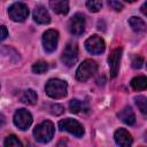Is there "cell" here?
I'll return each instance as SVG.
<instances>
[{"label": "cell", "mask_w": 147, "mask_h": 147, "mask_svg": "<svg viewBox=\"0 0 147 147\" xmlns=\"http://www.w3.org/2000/svg\"><path fill=\"white\" fill-rule=\"evenodd\" d=\"M45 91H46V94L49 98L61 99V98H64L67 95L68 84L64 80H61V79H57V78H52L46 83Z\"/></svg>", "instance_id": "obj_1"}, {"label": "cell", "mask_w": 147, "mask_h": 147, "mask_svg": "<svg viewBox=\"0 0 147 147\" xmlns=\"http://www.w3.org/2000/svg\"><path fill=\"white\" fill-rule=\"evenodd\" d=\"M54 125L51 121H44L42 123L38 124L33 130V137L38 142L46 144L52 140L54 136Z\"/></svg>", "instance_id": "obj_2"}, {"label": "cell", "mask_w": 147, "mask_h": 147, "mask_svg": "<svg viewBox=\"0 0 147 147\" xmlns=\"http://www.w3.org/2000/svg\"><path fill=\"white\" fill-rule=\"evenodd\" d=\"M98 70V64L93 60H85L76 71V78L79 82H86L88 78H91Z\"/></svg>", "instance_id": "obj_3"}, {"label": "cell", "mask_w": 147, "mask_h": 147, "mask_svg": "<svg viewBox=\"0 0 147 147\" xmlns=\"http://www.w3.org/2000/svg\"><path fill=\"white\" fill-rule=\"evenodd\" d=\"M8 15H9V18L14 22H23L29 16L28 6L23 2H15L9 7Z\"/></svg>", "instance_id": "obj_4"}, {"label": "cell", "mask_w": 147, "mask_h": 147, "mask_svg": "<svg viewBox=\"0 0 147 147\" xmlns=\"http://www.w3.org/2000/svg\"><path fill=\"white\" fill-rule=\"evenodd\" d=\"M59 127H60V130L67 131L77 138H80L84 134V127L80 125L79 122H77L76 119H72V118H65V119L60 121Z\"/></svg>", "instance_id": "obj_5"}, {"label": "cell", "mask_w": 147, "mask_h": 147, "mask_svg": "<svg viewBox=\"0 0 147 147\" xmlns=\"http://www.w3.org/2000/svg\"><path fill=\"white\" fill-rule=\"evenodd\" d=\"M77 59H78V48H77V45L74 44V42H69L63 52H62V55H61V61L63 62L64 65L67 67H72L76 62H77Z\"/></svg>", "instance_id": "obj_6"}, {"label": "cell", "mask_w": 147, "mask_h": 147, "mask_svg": "<svg viewBox=\"0 0 147 147\" xmlns=\"http://www.w3.org/2000/svg\"><path fill=\"white\" fill-rule=\"evenodd\" d=\"M85 48L88 53H91L93 55H99V54L105 52L106 44H105V41L101 37L94 34V36H91L85 41Z\"/></svg>", "instance_id": "obj_7"}, {"label": "cell", "mask_w": 147, "mask_h": 147, "mask_svg": "<svg viewBox=\"0 0 147 147\" xmlns=\"http://www.w3.org/2000/svg\"><path fill=\"white\" fill-rule=\"evenodd\" d=\"M59 41V32L56 30H47L42 34V46L46 53H53L56 49Z\"/></svg>", "instance_id": "obj_8"}, {"label": "cell", "mask_w": 147, "mask_h": 147, "mask_svg": "<svg viewBox=\"0 0 147 147\" xmlns=\"http://www.w3.org/2000/svg\"><path fill=\"white\" fill-rule=\"evenodd\" d=\"M68 29H69L70 33L74 34V36L83 34V32L85 30V17H84V15L80 14V13L75 14L68 23Z\"/></svg>", "instance_id": "obj_9"}, {"label": "cell", "mask_w": 147, "mask_h": 147, "mask_svg": "<svg viewBox=\"0 0 147 147\" xmlns=\"http://www.w3.org/2000/svg\"><path fill=\"white\" fill-rule=\"evenodd\" d=\"M32 123V116L26 109H18L14 114V124L22 131L26 130Z\"/></svg>", "instance_id": "obj_10"}, {"label": "cell", "mask_w": 147, "mask_h": 147, "mask_svg": "<svg viewBox=\"0 0 147 147\" xmlns=\"http://www.w3.org/2000/svg\"><path fill=\"white\" fill-rule=\"evenodd\" d=\"M121 57H122V48H116L114 49L110 55L108 56V64H109V71L110 76L115 78L118 74L119 70V63H121Z\"/></svg>", "instance_id": "obj_11"}, {"label": "cell", "mask_w": 147, "mask_h": 147, "mask_svg": "<svg viewBox=\"0 0 147 147\" xmlns=\"http://www.w3.org/2000/svg\"><path fill=\"white\" fill-rule=\"evenodd\" d=\"M114 139H115V141H116L117 145L123 146V147L131 146L132 142H133L132 136L125 129H118L115 132V134H114Z\"/></svg>", "instance_id": "obj_12"}, {"label": "cell", "mask_w": 147, "mask_h": 147, "mask_svg": "<svg viewBox=\"0 0 147 147\" xmlns=\"http://www.w3.org/2000/svg\"><path fill=\"white\" fill-rule=\"evenodd\" d=\"M33 20L39 24H48L51 22V16L44 6L38 5L33 9Z\"/></svg>", "instance_id": "obj_13"}, {"label": "cell", "mask_w": 147, "mask_h": 147, "mask_svg": "<svg viewBox=\"0 0 147 147\" xmlns=\"http://www.w3.org/2000/svg\"><path fill=\"white\" fill-rule=\"evenodd\" d=\"M49 6L55 14L65 15L69 11V1L68 0H49Z\"/></svg>", "instance_id": "obj_14"}, {"label": "cell", "mask_w": 147, "mask_h": 147, "mask_svg": "<svg viewBox=\"0 0 147 147\" xmlns=\"http://www.w3.org/2000/svg\"><path fill=\"white\" fill-rule=\"evenodd\" d=\"M118 117L122 122H124L127 125H133L136 123V115H134V113H133V110L130 106L124 107L118 113Z\"/></svg>", "instance_id": "obj_15"}, {"label": "cell", "mask_w": 147, "mask_h": 147, "mask_svg": "<svg viewBox=\"0 0 147 147\" xmlns=\"http://www.w3.org/2000/svg\"><path fill=\"white\" fill-rule=\"evenodd\" d=\"M129 25L137 33H142L147 30V26H146L145 22L141 18L137 17V16H132V17L129 18Z\"/></svg>", "instance_id": "obj_16"}, {"label": "cell", "mask_w": 147, "mask_h": 147, "mask_svg": "<svg viewBox=\"0 0 147 147\" xmlns=\"http://www.w3.org/2000/svg\"><path fill=\"white\" fill-rule=\"evenodd\" d=\"M37 99H38L37 93L31 88L25 90L21 95V101L26 105H34L37 102Z\"/></svg>", "instance_id": "obj_17"}, {"label": "cell", "mask_w": 147, "mask_h": 147, "mask_svg": "<svg viewBox=\"0 0 147 147\" xmlns=\"http://www.w3.org/2000/svg\"><path fill=\"white\" fill-rule=\"evenodd\" d=\"M131 86L136 91H142L147 88V77L145 76H138L134 77L131 80Z\"/></svg>", "instance_id": "obj_18"}, {"label": "cell", "mask_w": 147, "mask_h": 147, "mask_svg": "<svg viewBox=\"0 0 147 147\" xmlns=\"http://www.w3.org/2000/svg\"><path fill=\"white\" fill-rule=\"evenodd\" d=\"M134 102H136L138 109L142 114L147 115V98L142 96V95H137V96H134Z\"/></svg>", "instance_id": "obj_19"}, {"label": "cell", "mask_w": 147, "mask_h": 147, "mask_svg": "<svg viewBox=\"0 0 147 147\" xmlns=\"http://www.w3.org/2000/svg\"><path fill=\"white\" fill-rule=\"evenodd\" d=\"M48 70V64H47V62H45V61H37L33 65H32V71L34 72V74H38V75H41V74H44V72H46Z\"/></svg>", "instance_id": "obj_20"}, {"label": "cell", "mask_w": 147, "mask_h": 147, "mask_svg": "<svg viewBox=\"0 0 147 147\" xmlns=\"http://www.w3.org/2000/svg\"><path fill=\"white\" fill-rule=\"evenodd\" d=\"M3 145L6 147H21L22 146V142L18 140V138L15 136V134H10L6 138Z\"/></svg>", "instance_id": "obj_21"}, {"label": "cell", "mask_w": 147, "mask_h": 147, "mask_svg": "<svg viewBox=\"0 0 147 147\" xmlns=\"http://www.w3.org/2000/svg\"><path fill=\"white\" fill-rule=\"evenodd\" d=\"M86 7L88 8L90 11L98 13L102 7V1L101 0H87L86 1Z\"/></svg>", "instance_id": "obj_22"}, {"label": "cell", "mask_w": 147, "mask_h": 147, "mask_svg": "<svg viewBox=\"0 0 147 147\" xmlns=\"http://www.w3.org/2000/svg\"><path fill=\"white\" fill-rule=\"evenodd\" d=\"M82 108H83V103H82V101H79V100H77V99H72V100L69 102V109H70V111L74 113V114L79 113V111L82 110Z\"/></svg>", "instance_id": "obj_23"}, {"label": "cell", "mask_w": 147, "mask_h": 147, "mask_svg": "<svg viewBox=\"0 0 147 147\" xmlns=\"http://www.w3.org/2000/svg\"><path fill=\"white\" fill-rule=\"evenodd\" d=\"M142 63H144V60L141 56L139 55H136L132 57V61H131V64H132V68L134 69H140L142 67Z\"/></svg>", "instance_id": "obj_24"}, {"label": "cell", "mask_w": 147, "mask_h": 147, "mask_svg": "<svg viewBox=\"0 0 147 147\" xmlns=\"http://www.w3.org/2000/svg\"><path fill=\"white\" fill-rule=\"evenodd\" d=\"M108 5L111 9H114L116 11H121L123 9V5L117 0H108Z\"/></svg>", "instance_id": "obj_25"}, {"label": "cell", "mask_w": 147, "mask_h": 147, "mask_svg": "<svg viewBox=\"0 0 147 147\" xmlns=\"http://www.w3.org/2000/svg\"><path fill=\"white\" fill-rule=\"evenodd\" d=\"M51 113L52 114H54V115H61L62 113H63V107L62 106H60V105H53L52 107H51Z\"/></svg>", "instance_id": "obj_26"}, {"label": "cell", "mask_w": 147, "mask_h": 147, "mask_svg": "<svg viewBox=\"0 0 147 147\" xmlns=\"http://www.w3.org/2000/svg\"><path fill=\"white\" fill-rule=\"evenodd\" d=\"M7 34H8L7 29H6V26H5V25H2V26H1V39H2V40H3V39H6Z\"/></svg>", "instance_id": "obj_27"}, {"label": "cell", "mask_w": 147, "mask_h": 147, "mask_svg": "<svg viewBox=\"0 0 147 147\" xmlns=\"http://www.w3.org/2000/svg\"><path fill=\"white\" fill-rule=\"evenodd\" d=\"M140 10H141V13H142V14H144L145 16H147V1L142 3V6H141Z\"/></svg>", "instance_id": "obj_28"}, {"label": "cell", "mask_w": 147, "mask_h": 147, "mask_svg": "<svg viewBox=\"0 0 147 147\" xmlns=\"http://www.w3.org/2000/svg\"><path fill=\"white\" fill-rule=\"evenodd\" d=\"M124 1H126V2H133V1H136V0H124Z\"/></svg>", "instance_id": "obj_29"}]
</instances>
